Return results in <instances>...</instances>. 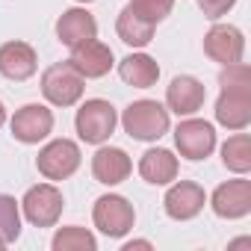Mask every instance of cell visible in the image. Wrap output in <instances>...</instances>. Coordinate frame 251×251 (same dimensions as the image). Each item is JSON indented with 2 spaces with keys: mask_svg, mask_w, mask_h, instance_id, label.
I'll return each instance as SVG.
<instances>
[{
  "mask_svg": "<svg viewBox=\"0 0 251 251\" xmlns=\"http://www.w3.org/2000/svg\"><path fill=\"white\" fill-rule=\"evenodd\" d=\"M121 127L130 139L139 142H157L169 133V109L157 100H133L121 112Z\"/></svg>",
  "mask_w": 251,
  "mask_h": 251,
  "instance_id": "cell-1",
  "label": "cell"
},
{
  "mask_svg": "<svg viewBox=\"0 0 251 251\" xmlns=\"http://www.w3.org/2000/svg\"><path fill=\"white\" fill-rule=\"evenodd\" d=\"M115 124H118V112L109 100L103 98H89L80 109H77V118H74V127H77V136L89 145H100L106 142L112 133H115Z\"/></svg>",
  "mask_w": 251,
  "mask_h": 251,
  "instance_id": "cell-2",
  "label": "cell"
},
{
  "mask_svg": "<svg viewBox=\"0 0 251 251\" xmlns=\"http://www.w3.org/2000/svg\"><path fill=\"white\" fill-rule=\"evenodd\" d=\"M92 219H95V227L109 236V239H121L127 236L136 225V210L127 198L121 195H100L95 201V210H92Z\"/></svg>",
  "mask_w": 251,
  "mask_h": 251,
  "instance_id": "cell-3",
  "label": "cell"
},
{
  "mask_svg": "<svg viewBox=\"0 0 251 251\" xmlns=\"http://www.w3.org/2000/svg\"><path fill=\"white\" fill-rule=\"evenodd\" d=\"M86 92V80L74 71L71 62H56L42 74V95L53 106H74Z\"/></svg>",
  "mask_w": 251,
  "mask_h": 251,
  "instance_id": "cell-4",
  "label": "cell"
},
{
  "mask_svg": "<svg viewBox=\"0 0 251 251\" xmlns=\"http://www.w3.org/2000/svg\"><path fill=\"white\" fill-rule=\"evenodd\" d=\"M21 207H24V216H27L30 225L53 227L59 222V216H62L65 198H62V192L53 183H39V186L27 189V195L21 198Z\"/></svg>",
  "mask_w": 251,
  "mask_h": 251,
  "instance_id": "cell-5",
  "label": "cell"
},
{
  "mask_svg": "<svg viewBox=\"0 0 251 251\" xmlns=\"http://www.w3.org/2000/svg\"><path fill=\"white\" fill-rule=\"evenodd\" d=\"M36 169L48 180H65V177H71L80 169V148H77V142H71V139H53V142H48L39 151V157H36Z\"/></svg>",
  "mask_w": 251,
  "mask_h": 251,
  "instance_id": "cell-6",
  "label": "cell"
},
{
  "mask_svg": "<svg viewBox=\"0 0 251 251\" xmlns=\"http://www.w3.org/2000/svg\"><path fill=\"white\" fill-rule=\"evenodd\" d=\"M175 145H177L180 157H186L192 163L207 160L213 154V148H216V130L204 118H186L175 130Z\"/></svg>",
  "mask_w": 251,
  "mask_h": 251,
  "instance_id": "cell-7",
  "label": "cell"
},
{
  "mask_svg": "<svg viewBox=\"0 0 251 251\" xmlns=\"http://www.w3.org/2000/svg\"><path fill=\"white\" fill-rule=\"evenodd\" d=\"M204 53L219 62V65H233L242 62L245 53V36L233 24H213L204 36Z\"/></svg>",
  "mask_w": 251,
  "mask_h": 251,
  "instance_id": "cell-8",
  "label": "cell"
},
{
  "mask_svg": "<svg viewBox=\"0 0 251 251\" xmlns=\"http://www.w3.org/2000/svg\"><path fill=\"white\" fill-rule=\"evenodd\" d=\"M53 130V112L45 103H24L12 115V136L24 145H39Z\"/></svg>",
  "mask_w": 251,
  "mask_h": 251,
  "instance_id": "cell-9",
  "label": "cell"
},
{
  "mask_svg": "<svg viewBox=\"0 0 251 251\" xmlns=\"http://www.w3.org/2000/svg\"><path fill=\"white\" fill-rule=\"evenodd\" d=\"M204 204H207V192H204V186L195 183V180H177V183L166 192V198H163L166 216L175 219V222H189V219H195V216L204 210Z\"/></svg>",
  "mask_w": 251,
  "mask_h": 251,
  "instance_id": "cell-10",
  "label": "cell"
},
{
  "mask_svg": "<svg viewBox=\"0 0 251 251\" xmlns=\"http://www.w3.org/2000/svg\"><path fill=\"white\" fill-rule=\"evenodd\" d=\"M74 71L83 77V80H98V77H106L109 68L115 65V56H112V48L92 39V42H83L77 48H71V59Z\"/></svg>",
  "mask_w": 251,
  "mask_h": 251,
  "instance_id": "cell-11",
  "label": "cell"
},
{
  "mask_svg": "<svg viewBox=\"0 0 251 251\" xmlns=\"http://www.w3.org/2000/svg\"><path fill=\"white\" fill-rule=\"evenodd\" d=\"M207 100V86L192 77V74H180L169 83L166 89V109H172L175 115H195Z\"/></svg>",
  "mask_w": 251,
  "mask_h": 251,
  "instance_id": "cell-12",
  "label": "cell"
},
{
  "mask_svg": "<svg viewBox=\"0 0 251 251\" xmlns=\"http://www.w3.org/2000/svg\"><path fill=\"white\" fill-rule=\"evenodd\" d=\"M210 207L219 219H242L251 213V183L245 177L227 180L222 186H216Z\"/></svg>",
  "mask_w": 251,
  "mask_h": 251,
  "instance_id": "cell-13",
  "label": "cell"
},
{
  "mask_svg": "<svg viewBox=\"0 0 251 251\" xmlns=\"http://www.w3.org/2000/svg\"><path fill=\"white\" fill-rule=\"evenodd\" d=\"M216 121L227 130H245L251 124V92L248 89H222L216 100Z\"/></svg>",
  "mask_w": 251,
  "mask_h": 251,
  "instance_id": "cell-14",
  "label": "cell"
},
{
  "mask_svg": "<svg viewBox=\"0 0 251 251\" xmlns=\"http://www.w3.org/2000/svg\"><path fill=\"white\" fill-rule=\"evenodd\" d=\"M39 68V56L33 50V45L27 42H6L0 45V74L6 80H15V83H24L36 74Z\"/></svg>",
  "mask_w": 251,
  "mask_h": 251,
  "instance_id": "cell-15",
  "label": "cell"
},
{
  "mask_svg": "<svg viewBox=\"0 0 251 251\" xmlns=\"http://www.w3.org/2000/svg\"><path fill=\"white\" fill-rule=\"evenodd\" d=\"M56 36L65 48H77L98 39V21L89 9H65L56 21Z\"/></svg>",
  "mask_w": 251,
  "mask_h": 251,
  "instance_id": "cell-16",
  "label": "cell"
},
{
  "mask_svg": "<svg viewBox=\"0 0 251 251\" xmlns=\"http://www.w3.org/2000/svg\"><path fill=\"white\" fill-rule=\"evenodd\" d=\"M130 172H133V163H130L127 151H121V148H100L92 157V175L103 186H115L121 180H127Z\"/></svg>",
  "mask_w": 251,
  "mask_h": 251,
  "instance_id": "cell-17",
  "label": "cell"
},
{
  "mask_svg": "<svg viewBox=\"0 0 251 251\" xmlns=\"http://www.w3.org/2000/svg\"><path fill=\"white\" fill-rule=\"evenodd\" d=\"M177 157L166 148H151L142 154L139 160V175L145 183H154V186H166L177 177Z\"/></svg>",
  "mask_w": 251,
  "mask_h": 251,
  "instance_id": "cell-18",
  "label": "cell"
},
{
  "mask_svg": "<svg viewBox=\"0 0 251 251\" xmlns=\"http://www.w3.org/2000/svg\"><path fill=\"white\" fill-rule=\"evenodd\" d=\"M118 74L133 89H151L160 80V65L148 53H130V56H124L118 62Z\"/></svg>",
  "mask_w": 251,
  "mask_h": 251,
  "instance_id": "cell-19",
  "label": "cell"
},
{
  "mask_svg": "<svg viewBox=\"0 0 251 251\" xmlns=\"http://www.w3.org/2000/svg\"><path fill=\"white\" fill-rule=\"evenodd\" d=\"M115 33H118V39H121L124 45H130V48H145V45H151V39H154V24L142 21L139 15L130 12V6H124V9L118 12Z\"/></svg>",
  "mask_w": 251,
  "mask_h": 251,
  "instance_id": "cell-20",
  "label": "cell"
},
{
  "mask_svg": "<svg viewBox=\"0 0 251 251\" xmlns=\"http://www.w3.org/2000/svg\"><path fill=\"white\" fill-rule=\"evenodd\" d=\"M222 163H225V169L233 172V175L251 172V136H248V133H233V136L222 145Z\"/></svg>",
  "mask_w": 251,
  "mask_h": 251,
  "instance_id": "cell-21",
  "label": "cell"
},
{
  "mask_svg": "<svg viewBox=\"0 0 251 251\" xmlns=\"http://www.w3.org/2000/svg\"><path fill=\"white\" fill-rule=\"evenodd\" d=\"M53 251H95L98 248V239L92 230L86 227H77V225H68V227H59L56 236H53Z\"/></svg>",
  "mask_w": 251,
  "mask_h": 251,
  "instance_id": "cell-22",
  "label": "cell"
},
{
  "mask_svg": "<svg viewBox=\"0 0 251 251\" xmlns=\"http://www.w3.org/2000/svg\"><path fill=\"white\" fill-rule=\"evenodd\" d=\"M21 236V210L12 195L0 192V242L12 245Z\"/></svg>",
  "mask_w": 251,
  "mask_h": 251,
  "instance_id": "cell-23",
  "label": "cell"
},
{
  "mask_svg": "<svg viewBox=\"0 0 251 251\" xmlns=\"http://www.w3.org/2000/svg\"><path fill=\"white\" fill-rule=\"evenodd\" d=\"M130 12L133 15H139L142 21H148V24H160L163 18H169L172 15V9H175V0H130Z\"/></svg>",
  "mask_w": 251,
  "mask_h": 251,
  "instance_id": "cell-24",
  "label": "cell"
},
{
  "mask_svg": "<svg viewBox=\"0 0 251 251\" xmlns=\"http://www.w3.org/2000/svg\"><path fill=\"white\" fill-rule=\"evenodd\" d=\"M219 86L222 89H248L251 92V71L245 62H233L225 65V71L219 74Z\"/></svg>",
  "mask_w": 251,
  "mask_h": 251,
  "instance_id": "cell-25",
  "label": "cell"
},
{
  "mask_svg": "<svg viewBox=\"0 0 251 251\" xmlns=\"http://www.w3.org/2000/svg\"><path fill=\"white\" fill-rule=\"evenodd\" d=\"M233 3H236V0H198L204 18H210V21H219L222 15H227L233 9Z\"/></svg>",
  "mask_w": 251,
  "mask_h": 251,
  "instance_id": "cell-26",
  "label": "cell"
},
{
  "mask_svg": "<svg viewBox=\"0 0 251 251\" xmlns=\"http://www.w3.org/2000/svg\"><path fill=\"white\" fill-rule=\"evenodd\" d=\"M133 248H151V242L148 239H139V242H127V245H124V251H133Z\"/></svg>",
  "mask_w": 251,
  "mask_h": 251,
  "instance_id": "cell-27",
  "label": "cell"
},
{
  "mask_svg": "<svg viewBox=\"0 0 251 251\" xmlns=\"http://www.w3.org/2000/svg\"><path fill=\"white\" fill-rule=\"evenodd\" d=\"M6 124V106H3V100H0V127Z\"/></svg>",
  "mask_w": 251,
  "mask_h": 251,
  "instance_id": "cell-28",
  "label": "cell"
},
{
  "mask_svg": "<svg viewBox=\"0 0 251 251\" xmlns=\"http://www.w3.org/2000/svg\"><path fill=\"white\" fill-rule=\"evenodd\" d=\"M77 3H92V0H77Z\"/></svg>",
  "mask_w": 251,
  "mask_h": 251,
  "instance_id": "cell-29",
  "label": "cell"
},
{
  "mask_svg": "<svg viewBox=\"0 0 251 251\" xmlns=\"http://www.w3.org/2000/svg\"><path fill=\"white\" fill-rule=\"evenodd\" d=\"M0 248H6V245H3V242H0Z\"/></svg>",
  "mask_w": 251,
  "mask_h": 251,
  "instance_id": "cell-30",
  "label": "cell"
}]
</instances>
